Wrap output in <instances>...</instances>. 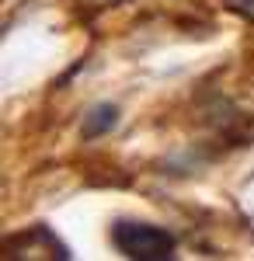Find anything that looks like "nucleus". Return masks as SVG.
I'll list each match as a JSON object with an SVG mask.
<instances>
[{"label":"nucleus","mask_w":254,"mask_h":261,"mask_svg":"<svg viewBox=\"0 0 254 261\" xmlns=\"http://www.w3.org/2000/svg\"><path fill=\"white\" fill-rule=\"evenodd\" d=\"M115 247L125 258L136 261H164L174 254V237L160 226H150V223H118Z\"/></svg>","instance_id":"1"},{"label":"nucleus","mask_w":254,"mask_h":261,"mask_svg":"<svg viewBox=\"0 0 254 261\" xmlns=\"http://www.w3.org/2000/svg\"><path fill=\"white\" fill-rule=\"evenodd\" d=\"M115 125H118V108H115V105H98V108L84 119V129H80V133H84L87 140H94V136L112 133Z\"/></svg>","instance_id":"2"}]
</instances>
